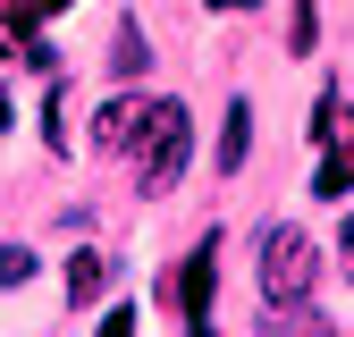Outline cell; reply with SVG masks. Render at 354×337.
I'll use <instances>...</instances> for the list:
<instances>
[{
    "instance_id": "obj_6",
    "label": "cell",
    "mask_w": 354,
    "mask_h": 337,
    "mask_svg": "<svg viewBox=\"0 0 354 337\" xmlns=\"http://www.w3.org/2000/svg\"><path fill=\"white\" fill-rule=\"evenodd\" d=\"M245 152H253V102H228V118H219V168H245Z\"/></svg>"
},
{
    "instance_id": "obj_4",
    "label": "cell",
    "mask_w": 354,
    "mask_h": 337,
    "mask_svg": "<svg viewBox=\"0 0 354 337\" xmlns=\"http://www.w3.org/2000/svg\"><path fill=\"white\" fill-rule=\"evenodd\" d=\"M211 278H219V236H203V244H194V262L177 270V287L160 278V304L177 295V312H186V320H211Z\"/></svg>"
},
{
    "instance_id": "obj_12",
    "label": "cell",
    "mask_w": 354,
    "mask_h": 337,
    "mask_svg": "<svg viewBox=\"0 0 354 337\" xmlns=\"http://www.w3.org/2000/svg\"><path fill=\"white\" fill-rule=\"evenodd\" d=\"M26 9H34V17H59V9H68V0H26Z\"/></svg>"
},
{
    "instance_id": "obj_3",
    "label": "cell",
    "mask_w": 354,
    "mask_h": 337,
    "mask_svg": "<svg viewBox=\"0 0 354 337\" xmlns=\"http://www.w3.org/2000/svg\"><path fill=\"white\" fill-rule=\"evenodd\" d=\"M313 135H321L313 194H354V102H346V93H321V110H313Z\"/></svg>"
},
{
    "instance_id": "obj_7",
    "label": "cell",
    "mask_w": 354,
    "mask_h": 337,
    "mask_svg": "<svg viewBox=\"0 0 354 337\" xmlns=\"http://www.w3.org/2000/svg\"><path fill=\"white\" fill-rule=\"evenodd\" d=\"M102 287H110V262H102V253H93V244H84V253H76V262H68V304H93V295H102Z\"/></svg>"
},
{
    "instance_id": "obj_10",
    "label": "cell",
    "mask_w": 354,
    "mask_h": 337,
    "mask_svg": "<svg viewBox=\"0 0 354 337\" xmlns=\"http://www.w3.org/2000/svg\"><path fill=\"white\" fill-rule=\"evenodd\" d=\"M102 337H136V312H127V304H118V312L102 320Z\"/></svg>"
},
{
    "instance_id": "obj_2",
    "label": "cell",
    "mask_w": 354,
    "mask_h": 337,
    "mask_svg": "<svg viewBox=\"0 0 354 337\" xmlns=\"http://www.w3.org/2000/svg\"><path fill=\"white\" fill-rule=\"evenodd\" d=\"M313 278H321V253L304 228H261V295L270 304H313Z\"/></svg>"
},
{
    "instance_id": "obj_14",
    "label": "cell",
    "mask_w": 354,
    "mask_h": 337,
    "mask_svg": "<svg viewBox=\"0 0 354 337\" xmlns=\"http://www.w3.org/2000/svg\"><path fill=\"white\" fill-rule=\"evenodd\" d=\"M211 9H253V0H211Z\"/></svg>"
},
{
    "instance_id": "obj_1",
    "label": "cell",
    "mask_w": 354,
    "mask_h": 337,
    "mask_svg": "<svg viewBox=\"0 0 354 337\" xmlns=\"http://www.w3.org/2000/svg\"><path fill=\"white\" fill-rule=\"evenodd\" d=\"M186 152H194L186 102H144V126H136V168H144V194H169L177 177H186Z\"/></svg>"
},
{
    "instance_id": "obj_5",
    "label": "cell",
    "mask_w": 354,
    "mask_h": 337,
    "mask_svg": "<svg viewBox=\"0 0 354 337\" xmlns=\"http://www.w3.org/2000/svg\"><path fill=\"white\" fill-rule=\"evenodd\" d=\"M144 102H152V93L102 102V110H93V144H102V152H127V144H136V126H144Z\"/></svg>"
},
{
    "instance_id": "obj_9",
    "label": "cell",
    "mask_w": 354,
    "mask_h": 337,
    "mask_svg": "<svg viewBox=\"0 0 354 337\" xmlns=\"http://www.w3.org/2000/svg\"><path fill=\"white\" fill-rule=\"evenodd\" d=\"M34 278V253L26 244H0V287H26Z\"/></svg>"
},
{
    "instance_id": "obj_8",
    "label": "cell",
    "mask_w": 354,
    "mask_h": 337,
    "mask_svg": "<svg viewBox=\"0 0 354 337\" xmlns=\"http://www.w3.org/2000/svg\"><path fill=\"white\" fill-rule=\"evenodd\" d=\"M110 68H118V76H144V68H152V42H144V26H136V17L118 26V42H110Z\"/></svg>"
},
{
    "instance_id": "obj_13",
    "label": "cell",
    "mask_w": 354,
    "mask_h": 337,
    "mask_svg": "<svg viewBox=\"0 0 354 337\" xmlns=\"http://www.w3.org/2000/svg\"><path fill=\"white\" fill-rule=\"evenodd\" d=\"M9 118H17V102H9V93H0V126H9Z\"/></svg>"
},
{
    "instance_id": "obj_11",
    "label": "cell",
    "mask_w": 354,
    "mask_h": 337,
    "mask_svg": "<svg viewBox=\"0 0 354 337\" xmlns=\"http://www.w3.org/2000/svg\"><path fill=\"white\" fill-rule=\"evenodd\" d=\"M337 270H346V278H354V220H346V228H337Z\"/></svg>"
}]
</instances>
